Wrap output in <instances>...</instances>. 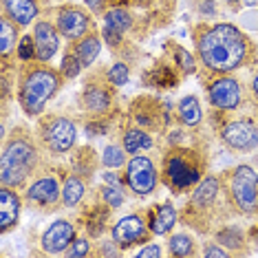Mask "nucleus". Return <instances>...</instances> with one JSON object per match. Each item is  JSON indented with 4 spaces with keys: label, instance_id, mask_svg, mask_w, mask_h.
Here are the masks:
<instances>
[{
    "label": "nucleus",
    "instance_id": "23",
    "mask_svg": "<svg viewBox=\"0 0 258 258\" xmlns=\"http://www.w3.org/2000/svg\"><path fill=\"white\" fill-rule=\"evenodd\" d=\"M82 197H84V183H82L80 177H67V181H64L62 185V203L67 205V208H75Z\"/></svg>",
    "mask_w": 258,
    "mask_h": 258
},
{
    "label": "nucleus",
    "instance_id": "1",
    "mask_svg": "<svg viewBox=\"0 0 258 258\" xmlns=\"http://www.w3.org/2000/svg\"><path fill=\"white\" fill-rule=\"evenodd\" d=\"M197 51L205 69L214 73H230L247 62L251 44L247 36L234 25L219 22L201 31L197 40Z\"/></svg>",
    "mask_w": 258,
    "mask_h": 258
},
{
    "label": "nucleus",
    "instance_id": "19",
    "mask_svg": "<svg viewBox=\"0 0 258 258\" xmlns=\"http://www.w3.org/2000/svg\"><path fill=\"white\" fill-rule=\"evenodd\" d=\"M177 113H179V119L183 121L185 126H190V128H197L199 124H201V119H203L201 104H199V99L192 97V95L181 99L179 106H177Z\"/></svg>",
    "mask_w": 258,
    "mask_h": 258
},
{
    "label": "nucleus",
    "instance_id": "37",
    "mask_svg": "<svg viewBox=\"0 0 258 258\" xmlns=\"http://www.w3.org/2000/svg\"><path fill=\"white\" fill-rule=\"evenodd\" d=\"M148 256H161V247L159 245H148V247H144V249H139V258H148Z\"/></svg>",
    "mask_w": 258,
    "mask_h": 258
},
{
    "label": "nucleus",
    "instance_id": "32",
    "mask_svg": "<svg viewBox=\"0 0 258 258\" xmlns=\"http://www.w3.org/2000/svg\"><path fill=\"white\" fill-rule=\"evenodd\" d=\"M219 240L223 245H230V247H238L240 243H243V236H240V232L238 230H223L221 234H219Z\"/></svg>",
    "mask_w": 258,
    "mask_h": 258
},
{
    "label": "nucleus",
    "instance_id": "11",
    "mask_svg": "<svg viewBox=\"0 0 258 258\" xmlns=\"http://www.w3.org/2000/svg\"><path fill=\"white\" fill-rule=\"evenodd\" d=\"M148 238V227L142 221V216H124L113 225V243L117 247H131V245L139 243V240Z\"/></svg>",
    "mask_w": 258,
    "mask_h": 258
},
{
    "label": "nucleus",
    "instance_id": "13",
    "mask_svg": "<svg viewBox=\"0 0 258 258\" xmlns=\"http://www.w3.org/2000/svg\"><path fill=\"white\" fill-rule=\"evenodd\" d=\"M33 49H36V57L40 62H49L51 57L57 53L60 49V38H57V27H53L51 22L40 20L33 25Z\"/></svg>",
    "mask_w": 258,
    "mask_h": 258
},
{
    "label": "nucleus",
    "instance_id": "12",
    "mask_svg": "<svg viewBox=\"0 0 258 258\" xmlns=\"http://www.w3.org/2000/svg\"><path fill=\"white\" fill-rule=\"evenodd\" d=\"M73 240H75L73 223L55 221L44 230L40 243H42V249L46 251V254H60V251H64L69 245H73Z\"/></svg>",
    "mask_w": 258,
    "mask_h": 258
},
{
    "label": "nucleus",
    "instance_id": "6",
    "mask_svg": "<svg viewBox=\"0 0 258 258\" xmlns=\"http://www.w3.org/2000/svg\"><path fill=\"white\" fill-rule=\"evenodd\" d=\"M126 181L131 185V190L135 195H150L157 187V170L152 166V161L144 155H135L128 161L126 168Z\"/></svg>",
    "mask_w": 258,
    "mask_h": 258
},
{
    "label": "nucleus",
    "instance_id": "21",
    "mask_svg": "<svg viewBox=\"0 0 258 258\" xmlns=\"http://www.w3.org/2000/svg\"><path fill=\"white\" fill-rule=\"evenodd\" d=\"M174 223H177V210H174L170 203H163L161 208L157 210L155 219L150 223V232L157 234V236H163V234H168L172 230Z\"/></svg>",
    "mask_w": 258,
    "mask_h": 258
},
{
    "label": "nucleus",
    "instance_id": "40",
    "mask_svg": "<svg viewBox=\"0 0 258 258\" xmlns=\"http://www.w3.org/2000/svg\"><path fill=\"white\" fill-rule=\"evenodd\" d=\"M251 89H254V93H256V97H258V75L254 78V82H251Z\"/></svg>",
    "mask_w": 258,
    "mask_h": 258
},
{
    "label": "nucleus",
    "instance_id": "33",
    "mask_svg": "<svg viewBox=\"0 0 258 258\" xmlns=\"http://www.w3.org/2000/svg\"><path fill=\"white\" fill-rule=\"evenodd\" d=\"M102 36H104V42H106V44H110V46H117V44L121 42V36H124V33H121L119 29H115V27H110V25H106V22H104Z\"/></svg>",
    "mask_w": 258,
    "mask_h": 258
},
{
    "label": "nucleus",
    "instance_id": "25",
    "mask_svg": "<svg viewBox=\"0 0 258 258\" xmlns=\"http://www.w3.org/2000/svg\"><path fill=\"white\" fill-rule=\"evenodd\" d=\"M106 25L110 27H115V29H119L121 33L128 31V29L133 27V18H131V14H128L126 9H121V7H113V9H108L106 11Z\"/></svg>",
    "mask_w": 258,
    "mask_h": 258
},
{
    "label": "nucleus",
    "instance_id": "39",
    "mask_svg": "<svg viewBox=\"0 0 258 258\" xmlns=\"http://www.w3.org/2000/svg\"><path fill=\"white\" fill-rule=\"evenodd\" d=\"M201 11H205V14H208V11H210V16H212V14H214V5H212V3H203Z\"/></svg>",
    "mask_w": 258,
    "mask_h": 258
},
{
    "label": "nucleus",
    "instance_id": "15",
    "mask_svg": "<svg viewBox=\"0 0 258 258\" xmlns=\"http://www.w3.org/2000/svg\"><path fill=\"white\" fill-rule=\"evenodd\" d=\"M20 208H22L20 197L9 185H3V190H0V230L7 232L9 227H14L18 223Z\"/></svg>",
    "mask_w": 258,
    "mask_h": 258
},
{
    "label": "nucleus",
    "instance_id": "30",
    "mask_svg": "<svg viewBox=\"0 0 258 258\" xmlns=\"http://www.w3.org/2000/svg\"><path fill=\"white\" fill-rule=\"evenodd\" d=\"M102 197H104V203H108V208H119L124 203V195H121L119 185H104Z\"/></svg>",
    "mask_w": 258,
    "mask_h": 258
},
{
    "label": "nucleus",
    "instance_id": "35",
    "mask_svg": "<svg viewBox=\"0 0 258 258\" xmlns=\"http://www.w3.org/2000/svg\"><path fill=\"white\" fill-rule=\"evenodd\" d=\"M31 44H36V40H33V36H25L22 38V42H20V57L22 60H29L33 53H36V49H31Z\"/></svg>",
    "mask_w": 258,
    "mask_h": 258
},
{
    "label": "nucleus",
    "instance_id": "20",
    "mask_svg": "<svg viewBox=\"0 0 258 258\" xmlns=\"http://www.w3.org/2000/svg\"><path fill=\"white\" fill-rule=\"evenodd\" d=\"M99 51H102V40L97 36H84L75 44V55L80 57L82 67H91V64L97 60Z\"/></svg>",
    "mask_w": 258,
    "mask_h": 258
},
{
    "label": "nucleus",
    "instance_id": "22",
    "mask_svg": "<svg viewBox=\"0 0 258 258\" xmlns=\"http://www.w3.org/2000/svg\"><path fill=\"white\" fill-rule=\"evenodd\" d=\"M152 146V139L148 133H144L142 128H128L124 135V148L128 155H137L142 150H148Z\"/></svg>",
    "mask_w": 258,
    "mask_h": 258
},
{
    "label": "nucleus",
    "instance_id": "8",
    "mask_svg": "<svg viewBox=\"0 0 258 258\" xmlns=\"http://www.w3.org/2000/svg\"><path fill=\"white\" fill-rule=\"evenodd\" d=\"M75 137H78V128L69 117H57L53 119L44 131V144L46 148L55 155H62V152H69L75 144Z\"/></svg>",
    "mask_w": 258,
    "mask_h": 258
},
{
    "label": "nucleus",
    "instance_id": "34",
    "mask_svg": "<svg viewBox=\"0 0 258 258\" xmlns=\"http://www.w3.org/2000/svg\"><path fill=\"white\" fill-rule=\"evenodd\" d=\"M91 251V245L86 238H80V240H73V247L69 249V256L78 258V256H86Z\"/></svg>",
    "mask_w": 258,
    "mask_h": 258
},
{
    "label": "nucleus",
    "instance_id": "36",
    "mask_svg": "<svg viewBox=\"0 0 258 258\" xmlns=\"http://www.w3.org/2000/svg\"><path fill=\"white\" fill-rule=\"evenodd\" d=\"M203 256H208V258H225L227 249H221L219 245L208 243V245H205V249H203Z\"/></svg>",
    "mask_w": 258,
    "mask_h": 258
},
{
    "label": "nucleus",
    "instance_id": "43",
    "mask_svg": "<svg viewBox=\"0 0 258 258\" xmlns=\"http://www.w3.org/2000/svg\"><path fill=\"white\" fill-rule=\"evenodd\" d=\"M225 3H234V0H225Z\"/></svg>",
    "mask_w": 258,
    "mask_h": 258
},
{
    "label": "nucleus",
    "instance_id": "14",
    "mask_svg": "<svg viewBox=\"0 0 258 258\" xmlns=\"http://www.w3.org/2000/svg\"><path fill=\"white\" fill-rule=\"evenodd\" d=\"M60 197H62V190H60V185H57V181L53 177H42V179L33 181V183L29 185V190H27L29 201L42 205V208L53 205Z\"/></svg>",
    "mask_w": 258,
    "mask_h": 258
},
{
    "label": "nucleus",
    "instance_id": "5",
    "mask_svg": "<svg viewBox=\"0 0 258 258\" xmlns=\"http://www.w3.org/2000/svg\"><path fill=\"white\" fill-rule=\"evenodd\" d=\"M187 152H172V155L166 159V174L170 187L174 190H187V187L197 185L199 179H201V170L190 157H185Z\"/></svg>",
    "mask_w": 258,
    "mask_h": 258
},
{
    "label": "nucleus",
    "instance_id": "18",
    "mask_svg": "<svg viewBox=\"0 0 258 258\" xmlns=\"http://www.w3.org/2000/svg\"><path fill=\"white\" fill-rule=\"evenodd\" d=\"M219 190H221V185H219V179H216V177L203 179L201 183L197 185L195 195H192V205L199 208V210L210 208V205L214 203V199L219 197Z\"/></svg>",
    "mask_w": 258,
    "mask_h": 258
},
{
    "label": "nucleus",
    "instance_id": "27",
    "mask_svg": "<svg viewBox=\"0 0 258 258\" xmlns=\"http://www.w3.org/2000/svg\"><path fill=\"white\" fill-rule=\"evenodd\" d=\"M102 163L106 168H121L126 163V148L119 146H106L102 152Z\"/></svg>",
    "mask_w": 258,
    "mask_h": 258
},
{
    "label": "nucleus",
    "instance_id": "4",
    "mask_svg": "<svg viewBox=\"0 0 258 258\" xmlns=\"http://www.w3.org/2000/svg\"><path fill=\"white\" fill-rule=\"evenodd\" d=\"M232 199L238 210L254 212L258 208V174L249 166H238L232 174Z\"/></svg>",
    "mask_w": 258,
    "mask_h": 258
},
{
    "label": "nucleus",
    "instance_id": "28",
    "mask_svg": "<svg viewBox=\"0 0 258 258\" xmlns=\"http://www.w3.org/2000/svg\"><path fill=\"white\" fill-rule=\"evenodd\" d=\"M106 78H108L110 84L124 86V84H128V80H131V71H128L126 64L117 62V64H113V67L108 69V75H106Z\"/></svg>",
    "mask_w": 258,
    "mask_h": 258
},
{
    "label": "nucleus",
    "instance_id": "26",
    "mask_svg": "<svg viewBox=\"0 0 258 258\" xmlns=\"http://www.w3.org/2000/svg\"><path fill=\"white\" fill-rule=\"evenodd\" d=\"M168 247L172 256H190V254H195V240L187 236V234H174L170 238Z\"/></svg>",
    "mask_w": 258,
    "mask_h": 258
},
{
    "label": "nucleus",
    "instance_id": "7",
    "mask_svg": "<svg viewBox=\"0 0 258 258\" xmlns=\"http://www.w3.org/2000/svg\"><path fill=\"white\" fill-rule=\"evenodd\" d=\"M221 137L232 150L249 152L258 146V128L254 121H249V119H238V121H232V124H227L223 128Z\"/></svg>",
    "mask_w": 258,
    "mask_h": 258
},
{
    "label": "nucleus",
    "instance_id": "24",
    "mask_svg": "<svg viewBox=\"0 0 258 258\" xmlns=\"http://www.w3.org/2000/svg\"><path fill=\"white\" fill-rule=\"evenodd\" d=\"M16 22L9 18V16H3V20H0V51H3V55H9L11 49L16 46V36H18V31H16Z\"/></svg>",
    "mask_w": 258,
    "mask_h": 258
},
{
    "label": "nucleus",
    "instance_id": "10",
    "mask_svg": "<svg viewBox=\"0 0 258 258\" xmlns=\"http://www.w3.org/2000/svg\"><path fill=\"white\" fill-rule=\"evenodd\" d=\"M208 95L212 106L221 110H234L240 104V86L234 78H227V73L223 78H216L212 84L208 86Z\"/></svg>",
    "mask_w": 258,
    "mask_h": 258
},
{
    "label": "nucleus",
    "instance_id": "29",
    "mask_svg": "<svg viewBox=\"0 0 258 258\" xmlns=\"http://www.w3.org/2000/svg\"><path fill=\"white\" fill-rule=\"evenodd\" d=\"M174 57H177L179 67L183 69V73H195L197 62H195V57H192V53L187 49H183V46H174Z\"/></svg>",
    "mask_w": 258,
    "mask_h": 258
},
{
    "label": "nucleus",
    "instance_id": "16",
    "mask_svg": "<svg viewBox=\"0 0 258 258\" xmlns=\"http://www.w3.org/2000/svg\"><path fill=\"white\" fill-rule=\"evenodd\" d=\"M5 16H9L16 25L27 27L38 16V5L33 0H3Z\"/></svg>",
    "mask_w": 258,
    "mask_h": 258
},
{
    "label": "nucleus",
    "instance_id": "2",
    "mask_svg": "<svg viewBox=\"0 0 258 258\" xmlns=\"http://www.w3.org/2000/svg\"><path fill=\"white\" fill-rule=\"evenodd\" d=\"M60 89V75L51 69H31L20 84V106L27 115H40Z\"/></svg>",
    "mask_w": 258,
    "mask_h": 258
},
{
    "label": "nucleus",
    "instance_id": "42",
    "mask_svg": "<svg viewBox=\"0 0 258 258\" xmlns=\"http://www.w3.org/2000/svg\"><path fill=\"white\" fill-rule=\"evenodd\" d=\"M137 3H142V5H144V3H148V0H137Z\"/></svg>",
    "mask_w": 258,
    "mask_h": 258
},
{
    "label": "nucleus",
    "instance_id": "38",
    "mask_svg": "<svg viewBox=\"0 0 258 258\" xmlns=\"http://www.w3.org/2000/svg\"><path fill=\"white\" fill-rule=\"evenodd\" d=\"M102 5H104V0H86V7L93 11H102Z\"/></svg>",
    "mask_w": 258,
    "mask_h": 258
},
{
    "label": "nucleus",
    "instance_id": "9",
    "mask_svg": "<svg viewBox=\"0 0 258 258\" xmlns=\"http://www.w3.org/2000/svg\"><path fill=\"white\" fill-rule=\"evenodd\" d=\"M55 27L67 40L78 42V40H82L84 36H89L91 16L80 7H64V9H60V14H57Z\"/></svg>",
    "mask_w": 258,
    "mask_h": 258
},
{
    "label": "nucleus",
    "instance_id": "31",
    "mask_svg": "<svg viewBox=\"0 0 258 258\" xmlns=\"http://www.w3.org/2000/svg\"><path fill=\"white\" fill-rule=\"evenodd\" d=\"M82 69H84V67H82L80 57L75 55V53H73V55H67V57L62 60V75H64V78H69V80L75 78V75H78Z\"/></svg>",
    "mask_w": 258,
    "mask_h": 258
},
{
    "label": "nucleus",
    "instance_id": "17",
    "mask_svg": "<svg viewBox=\"0 0 258 258\" xmlns=\"http://www.w3.org/2000/svg\"><path fill=\"white\" fill-rule=\"evenodd\" d=\"M84 108L91 110V113H106L110 106V93L99 84H89L84 89Z\"/></svg>",
    "mask_w": 258,
    "mask_h": 258
},
{
    "label": "nucleus",
    "instance_id": "3",
    "mask_svg": "<svg viewBox=\"0 0 258 258\" xmlns=\"http://www.w3.org/2000/svg\"><path fill=\"white\" fill-rule=\"evenodd\" d=\"M38 152L25 139H14L5 146L0 157V181L3 185L20 187L36 168Z\"/></svg>",
    "mask_w": 258,
    "mask_h": 258
},
{
    "label": "nucleus",
    "instance_id": "41",
    "mask_svg": "<svg viewBox=\"0 0 258 258\" xmlns=\"http://www.w3.org/2000/svg\"><path fill=\"white\" fill-rule=\"evenodd\" d=\"M102 254H108V256H113V254H117L115 249H110V247H102Z\"/></svg>",
    "mask_w": 258,
    "mask_h": 258
}]
</instances>
